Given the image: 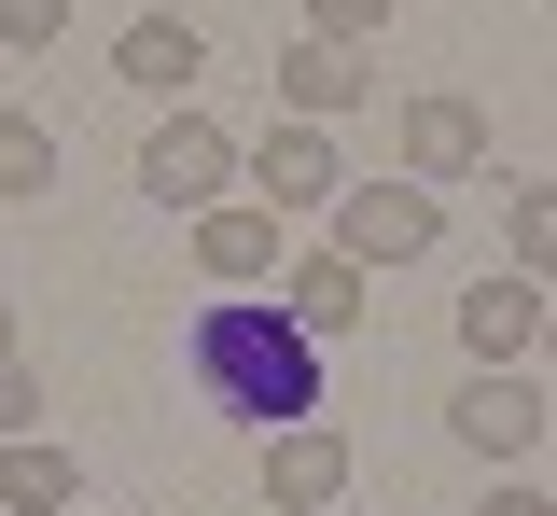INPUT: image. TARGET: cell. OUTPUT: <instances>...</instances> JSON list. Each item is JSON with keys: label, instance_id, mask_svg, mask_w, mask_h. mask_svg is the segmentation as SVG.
<instances>
[{"label": "cell", "instance_id": "16", "mask_svg": "<svg viewBox=\"0 0 557 516\" xmlns=\"http://www.w3.org/2000/svg\"><path fill=\"white\" fill-rule=\"evenodd\" d=\"M376 28H391V0H307V42H348V57H362Z\"/></svg>", "mask_w": 557, "mask_h": 516}, {"label": "cell", "instance_id": "4", "mask_svg": "<svg viewBox=\"0 0 557 516\" xmlns=\"http://www.w3.org/2000/svg\"><path fill=\"white\" fill-rule=\"evenodd\" d=\"M237 182L293 223V210H335V196H348V153H335V126H293V112H278L265 140H251V168H237Z\"/></svg>", "mask_w": 557, "mask_h": 516}, {"label": "cell", "instance_id": "22", "mask_svg": "<svg viewBox=\"0 0 557 516\" xmlns=\"http://www.w3.org/2000/svg\"><path fill=\"white\" fill-rule=\"evenodd\" d=\"M335 516H348V503H335Z\"/></svg>", "mask_w": 557, "mask_h": 516}, {"label": "cell", "instance_id": "21", "mask_svg": "<svg viewBox=\"0 0 557 516\" xmlns=\"http://www.w3.org/2000/svg\"><path fill=\"white\" fill-rule=\"evenodd\" d=\"M0 349H14V294H0Z\"/></svg>", "mask_w": 557, "mask_h": 516}, {"label": "cell", "instance_id": "20", "mask_svg": "<svg viewBox=\"0 0 557 516\" xmlns=\"http://www.w3.org/2000/svg\"><path fill=\"white\" fill-rule=\"evenodd\" d=\"M544 377H557V307H544Z\"/></svg>", "mask_w": 557, "mask_h": 516}, {"label": "cell", "instance_id": "11", "mask_svg": "<svg viewBox=\"0 0 557 516\" xmlns=\"http://www.w3.org/2000/svg\"><path fill=\"white\" fill-rule=\"evenodd\" d=\"M112 71H126L139 98H168V112H182V98H196V71H209V42L182 28V14H139L126 42H112Z\"/></svg>", "mask_w": 557, "mask_h": 516}, {"label": "cell", "instance_id": "18", "mask_svg": "<svg viewBox=\"0 0 557 516\" xmlns=\"http://www.w3.org/2000/svg\"><path fill=\"white\" fill-rule=\"evenodd\" d=\"M28 419H42V377H28V364H14V349H0V446L28 433Z\"/></svg>", "mask_w": 557, "mask_h": 516}, {"label": "cell", "instance_id": "17", "mask_svg": "<svg viewBox=\"0 0 557 516\" xmlns=\"http://www.w3.org/2000/svg\"><path fill=\"white\" fill-rule=\"evenodd\" d=\"M57 28H70V0H0V57H42Z\"/></svg>", "mask_w": 557, "mask_h": 516}, {"label": "cell", "instance_id": "9", "mask_svg": "<svg viewBox=\"0 0 557 516\" xmlns=\"http://www.w3.org/2000/svg\"><path fill=\"white\" fill-rule=\"evenodd\" d=\"M362 98H376V57H348V42H293V57H278V112H293V126H335Z\"/></svg>", "mask_w": 557, "mask_h": 516}, {"label": "cell", "instance_id": "7", "mask_svg": "<svg viewBox=\"0 0 557 516\" xmlns=\"http://www.w3.org/2000/svg\"><path fill=\"white\" fill-rule=\"evenodd\" d=\"M265 503H278V516H335V503H348V433H335V419L265 433Z\"/></svg>", "mask_w": 557, "mask_h": 516}, {"label": "cell", "instance_id": "1", "mask_svg": "<svg viewBox=\"0 0 557 516\" xmlns=\"http://www.w3.org/2000/svg\"><path fill=\"white\" fill-rule=\"evenodd\" d=\"M182 377H196V405H223L237 433H293V419L335 405V391H321V335L278 294H209L196 321H182Z\"/></svg>", "mask_w": 557, "mask_h": 516}, {"label": "cell", "instance_id": "8", "mask_svg": "<svg viewBox=\"0 0 557 516\" xmlns=\"http://www.w3.org/2000/svg\"><path fill=\"white\" fill-rule=\"evenodd\" d=\"M544 280H516V266H502V280H474V294H460V349H474V364H530V349H544Z\"/></svg>", "mask_w": 557, "mask_h": 516}, {"label": "cell", "instance_id": "15", "mask_svg": "<svg viewBox=\"0 0 557 516\" xmlns=\"http://www.w3.org/2000/svg\"><path fill=\"white\" fill-rule=\"evenodd\" d=\"M42 182H57V126L0 98V196H42Z\"/></svg>", "mask_w": 557, "mask_h": 516}, {"label": "cell", "instance_id": "12", "mask_svg": "<svg viewBox=\"0 0 557 516\" xmlns=\"http://www.w3.org/2000/svg\"><path fill=\"white\" fill-rule=\"evenodd\" d=\"M278 307H293V321L335 349V335H362V307H376V294H362V266H348V251H307V266L278 280Z\"/></svg>", "mask_w": 557, "mask_h": 516}, {"label": "cell", "instance_id": "23", "mask_svg": "<svg viewBox=\"0 0 557 516\" xmlns=\"http://www.w3.org/2000/svg\"><path fill=\"white\" fill-rule=\"evenodd\" d=\"M544 446H557V433H544Z\"/></svg>", "mask_w": 557, "mask_h": 516}, {"label": "cell", "instance_id": "10", "mask_svg": "<svg viewBox=\"0 0 557 516\" xmlns=\"http://www.w3.org/2000/svg\"><path fill=\"white\" fill-rule=\"evenodd\" d=\"M196 266L223 280V294L278 280V210H265V196H223V210H196Z\"/></svg>", "mask_w": 557, "mask_h": 516}, {"label": "cell", "instance_id": "3", "mask_svg": "<svg viewBox=\"0 0 557 516\" xmlns=\"http://www.w3.org/2000/svg\"><path fill=\"white\" fill-rule=\"evenodd\" d=\"M237 168H251V153L223 140L196 98H182V112L139 140V196H153V210H223V182H237Z\"/></svg>", "mask_w": 557, "mask_h": 516}, {"label": "cell", "instance_id": "19", "mask_svg": "<svg viewBox=\"0 0 557 516\" xmlns=\"http://www.w3.org/2000/svg\"><path fill=\"white\" fill-rule=\"evenodd\" d=\"M474 516H557V489H487Z\"/></svg>", "mask_w": 557, "mask_h": 516}, {"label": "cell", "instance_id": "2", "mask_svg": "<svg viewBox=\"0 0 557 516\" xmlns=\"http://www.w3.org/2000/svg\"><path fill=\"white\" fill-rule=\"evenodd\" d=\"M432 237H446V196H432V182H348L335 196V251L362 280H376V266H418Z\"/></svg>", "mask_w": 557, "mask_h": 516}, {"label": "cell", "instance_id": "13", "mask_svg": "<svg viewBox=\"0 0 557 516\" xmlns=\"http://www.w3.org/2000/svg\"><path fill=\"white\" fill-rule=\"evenodd\" d=\"M0 503H14V516H70V503H84V460L42 446V433H14V446H0Z\"/></svg>", "mask_w": 557, "mask_h": 516}, {"label": "cell", "instance_id": "14", "mask_svg": "<svg viewBox=\"0 0 557 516\" xmlns=\"http://www.w3.org/2000/svg\"><path fill=\"white\" fill-rule=\"evenodd\" d=\"M502 237H516V280H557V182H502Z\"/></svg>", "mask_w": 557, "mask_h": 516}, {"label": "cell", "instance_id": "5", "mask_svg": "<svg viewBox=\"0 0 557 516\" xmlns=\"http://www.w3.org/2000/svg\"><path fill=\"white\" fill-rule=\"evenodd\" d=\"M446 433L474 446V460H530V446L557 433V405H544L516 364H474V377H460V405H446Z\"/></svg>", "mask_w": 557, "mask_h": 516}, {"label": "cell", "instance_id": "6", "mask_svg": "<svg viewBox=\"0 0 557 516\" xmlns=\"http://www.w3.org/2000/svg\"><path fill=\"white\" fill-rule=\"evenodd\" d=\"M391 140H405V182H474L487 168V112L460 98V84H432V98H405Z\"/></svg>", "mask_w": 557, "mask_h": 516}]
</instances>
